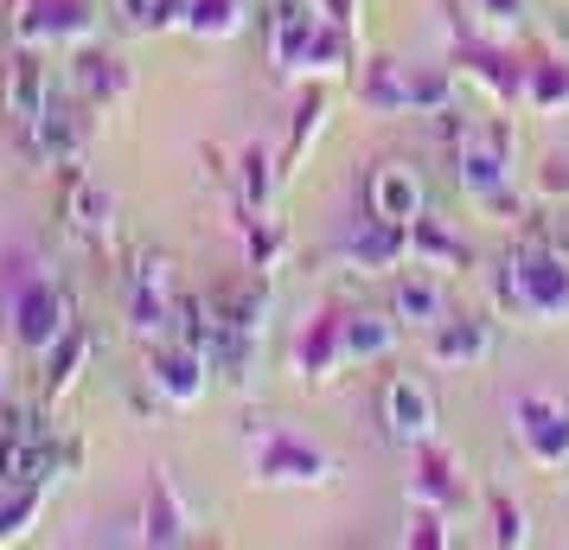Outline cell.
<instances>
[{
  "instance_id": "obj_15",
  "label": "cell",
  "mask_w": 569,
  "mask_h": 550,
  "mask_svg": "<svg viewBox=\"0 0 569 550\" xmlns=\"http://www.w3.org/2000/svg\"><path fill=\"white\" fill-rule=\"evenodd\" d=\"M109 211H116V206H109L103 186L78 180V173L64 180V231L78 237V243H109V224H116Z\"/></svg>"
},
{
  "instance_id": "obj_33",
  "label": "cell",
  "mask_w": 569,
  "mask_h": 550,
  "mask_svg": "<svg viewBox=\"0 0 569 550\" xmlns=\"http://www.w3.org/2000/svg\"><path fill=\"white\" fill-rule=\"evenodd\" d=\"M499 544H525V512L499 499Z\"/></svg>"
},
{
  "instance_id": "obj_26",
  "label": "cell",
  "mask_w": 569,
  "mask_h": 550,
  "mask_svg": "<svg viewBox=\"0 0 569 550\" xmlns=\"http://www.w3.org/2000/svg\"><path fill=\"white\" fill-rule=\"evenodd\" d=\"M525 97H531V109H563L569 103V64H531V78H525Z\"/></svg>"
},
{
  "instance_id": "obj_2",
  "label": "cell",
  "mask_w": 569,
  "mask_h": 550,
  "mask_svg": "<svg viewBox=\"0 0 569 550\" xmlns=\"http://www.w3.org/2000/svg\"><path fill=\"white\" fill-rule=\"evenodd\" d=\"M499 301L518 320H569V262L550 250H512L499 276Z\"/></svg>"
},
{
  "instance_id": "obj_17",
  "label": "cell",
  "mask_w": 569,
  "mask_h": 550,
  "mask_svg": "<svg viewBox=\"0 0 569 550\" xmlns=\"http://www.w3.org/2000/svg\"><path fill=\"white\" fill-rule=\"evenodd\" d=\"M403 250H410V224H390V218H365V231H352L346 243V257L359 269H390L403 262Z\"/></svg>"
},
{
  "instance_id": "obj_7",
  "label": "cell",
  "mask_w": 569,
  "mask_h": 550,
  "mask_svg": "<svg viewBox=\"0 0 569 550\" xmlns=\"http://www.w3.org/2000/svg\"><path fill=\"white\" fill-rule=\"evenodd\" d=\"M512 422H518V442L538 468H563L569 461V410L543 403V397H518L512 403Z\"/></svg>"
},
{
  "instance_id": "obj_10",
  "label": "cell",
  "mask_w": 569,
  "mask_h": 550,
  "mask_svg": "<svg viewBox=\"0 0 569 550\" xmlns=\"http://www.w3.org/2000/svg\"><path fill=\"white\" fill-rule=\"evenodd\" d=\"M206 384H211V359L199 346H186V340L154 346V391L167 397V403H199Z\"/></svg>"
},
{
  "instance_id": "obj_35",
  "label": "cell",
  "mask_w": 569,
  "mask_h": 550,
  "mask_svg": "<svg viewBox=\"0 0 569 550\" xmlns=\"http://www.w3.org/2000/svg\"><path fill=\"white\" fill-rule=\"evenodd\" d=\"M550 186H569V173H550Z\"/></svg>"
},
{
  "instance_id": "obj_23",
  "label": "cell",
  "mask_w": 569,
  "mask_h": 550,
  "mask_svg": "<svg viewBox=\"0 0 569 550\" xmlns=\"http://www.w3.org/2000/svg\"><path fill=\"white\" fill-rule=\"evenodd\" d=\"M410 493L422 499V506H436V512H448V506H461V480H455V468H448V461H436V454H429V461L416 468Z\"/></svg>"
},
{
  "instance_id": "obj_21",
  "label": "cell",
  "mask_w": 569,
  "mask_h": 550,
  "mask_svg": "<svg viewBox=\"0 0 569 550\" xmlns=\"http://www.w3.org/2000/svg\"><path fill=\"white\" fill-rule=\"evenodd\" d=\"M397 320H410V327H441V320H448V294H441V282H429V276H403V282H397Z\"/></svg>"
},
{
  "instance_id": "obj_31",
  "label": "cell",
  "mask_w": 569,
  "mask_h": 550,
  "mask_svg": "<svg viewBox=\"0 0 569 550\" xmlns=\"http://www.w3.org/2000/svg\"><path fill=\"white\" fill-rule=\"evenodd\" d=\"M473 71H480V78H487V90H492V97H506V103L525 90V83H518V71H506V64H499V58H487V52H473Z\"/></svg>"
},
{
  "instance_id": "obj_19",
  "label": "cell",
  "mask_w": 569,
  "mask_h": 550,
  "mask_svg": "<svg viewBox=\"0 0 569 550\" xmlns=\"http://www.w3.org/2000/svg\"><path fill=\"white\" fill-rule=\"evenodd\" d=\"M390 346H397V320H385V314H346V333H339V352H346V366L385 359Z\"/></svg>"
},
{
  "instance_id": "obj_18",
  "label": "cell",
  "mask_w": 569,
  "mask_h": 550,
  "mask_svg": "<svg viewBox=\"0 0 569 550\" xmlns=\"http://www.w3.org/2000/svg\"><path fill=\"white\" fill-rule=\"evenodd\" d=\"M339 333H346V314H313L301 346H295V366L301 378H327L333 366H346V352H339Z\"/></svg>"
},
{
  "instance_id": "obj_25",
  "label": "cell",
  "mask_w": 569,
  "mask_h": 550,
  "mask_svg": "<svg viewBox=\"0 0 569 550\" xmlns=\"http://www.w3.org/2000/svg\"><path fill=\"white\" fill-rule=\"evenodd\" d=\"M39 506H46V487H7V499H0V544L27 538V524L39 519Z\"/></svg>"
},
{
  "instance_id": "obj_5",
  "label": "cell",
  "mask_w": 569,
  "mask_h": 550,
  "mask_svg": "<svg viewBox=\"0 0 569 550\" xmlns=\"http://www.w3.org/2000/svg\"><path fill=\"white\" fill-rule=\"evenodd\" d=\"M0 109H7V129L20 134V148H27L39 116L52 109V78H46V52L39 46H13L7 71H0Z\"/></svg>"
},
{
  "instance_id": "obj_4",
  "label": "cell",
  "mask_w": 569,
  "mask_h": 550,
  "mask_svg": "<svg viewBox=\"0 0 569 550\" xmlns=\"http://www.w3.org/2000/svg\"><path fill=\"white\" fill-rule=\"evenodd\" d=\"M173 308H180V289H173V262L148 250V257L129 262V327L148 346L173 340Z\"/></svg>"
},
{
  "instance_id": "obj_13",
  "label": "cell",
  "mask_w": 569,
  "mask_h": 550,
  "mask_svg": "<svg viewBox=\"0 0 569 550\" xmlns=\"http://www.w3.org/2000/svg\"><path fill=\"white\" fill-rule=\"evenodd\" d=\"M27 154L32 160H52V167H78V154H83V116L71 103H52L46 116H39Z\"/></svg>"
},
{
  "instance_id": "obj_28",
  "label": "cell",
  "mask_w": 569,
  "mask_h": 550,
  "mask_svg": "<svg viewBox=\"0 0 569 550\" xmlns=\"http://www.w3.org/2000/svg\"><path fill=\"white\" fill-rule=\"evenodd\" d=\"M365 103L397 116V109H403V71H397V64H371V71H365Z\"/></svg>"
},
{
  "instance_id": "obj_12",
  "label": "cell",
  "mask_w": 569,
  "mask_h": 550,
  "mask_svg": "<svg viewBox=\"0 0 569 550\" xmlns=\"http://www.w3.org/2000/svg\"><path fill=\"white\" fill-rule=\"evenodd\" d=\"M371 218H390V224H416L422 218V180H416V167L385 160L371 173Z\"/></svg>"
},
{
  "instance_id": "obj_20",
  "label": "cell",
  "mask_w": 569,
  "mask_h": 550,
  "mask_svg": "<svg viewBox=\"0 0 569 550\" xmlns=\"http://www.w3.org/2000/svg\"><path fill=\"white\" fill-rule=\"evenodd\" d=\"M243 20H250L243 0H186V13H180V27L199 32V39H237Z\"/></svg>"
},
{
  "instance_id": "obj_16",
  "label": "cell",
  "mask_w": 569,
  "mask_h": 550,
  "mask_svg": "<svg viewBox=\"0 0 569 550\" xmlns=\"http://www.w3.org/2000/svg\"><path fill=\"white\" fill-rule=\"evenodd\" d=\"M71 83H78V97L90 109L116 103L122 90H129V71H122V58L97 52V46H78V58H71Z\"/></svg>"
},
{
  "instance_id": "obj_29",
  "label": "cell",
  "mask_w": 569,
  "mask_h": 550,
  "mask_svg": "<svg viewBox=\"0 0 569 550\" xmlns=\"http://www.w3.org/2000/svg\"><path fill=\"white\" fill-rule=\"evenodd\" d=\"M320 116H327V103H320V97H308V103H301V122H295V141H288V173H295V167H301V154H308V141H313V129H320Z\"/></svg>"
},
{
  "instance_id": "obj_27",
  "label": "cell",
  "mask_w": 569,
  "mask_h": 550,
  "mask_svg": "<svg viewBox=\"0 0 569 550\" xmlns=\"http://www.w3.org/2000/svg\"><path fill=\"white\" fill-rule=\"evenodd\" d=\"M410 257H429V262H461L467 250H461V243H455L448 231H441L436 218H416V224H410Z\"/></svg>"
},
{
  "instance_id": "obj_30",
  "label": "cell",
  "mask_w": 569,
  "mask_h": 550,
  "mask_svg": "<svg viewBox=\"0 0 569 550\" xmlns=\"http://www.w3.org/2000/svg\"><path fill=\"white\" fill-rule=\"evenodd\" d=\"M243 199H250V206H269V154H262V148H243Z\"/></svg>"
},
{
  "instance_id": "obj_11",
  "label": "cell",
  "mask_w": 569,
  "mask_h": 550,
  "mask_svg": "<svg viewBox=\"0 0 569 550\" xmlns=\"http://www.w3.org/2000/svg\"><path fill=\"white\" fill-rule=\"evenodd\" d=\"M385 422H390L397 442H429V436H436V397H429V384L390 378L385 384Z\"/></svg>"
},
{
  "instance_id": "obj_22",
  "label": "cell",
  "mask_w": 569,
  "mask_h": 550,
  "mask_svg": "<svg viewBox=\"0 0 569 550\" xmlns=\"http://www.w3.org/2000/svg\"><path fill=\"white\" fill-rule=\"evenodd\" d=\"M487 352V327L480 320H441L436 327V359L441 366H473Z\"/></svg>"
},
{
  "instance_id": "obj_9",
  "label": "cell",
  "mask_w": 569,
  "mask_h": 550,
  "mask_svg": "<svg viewBox=\"0 0 569 550\" xmlns=\"http://www.w3.org/2000/svg\"><path fill=\"white\" fill-rule=\"evenodd\" d=\"M257 480H276V487H320L333 480V461L320 448L295 442V436H262L257 442Z\"/></svg>"
},
{
  "instance_id": "obj_32",
  "label": "cell",
  "mask_w": 569,
  "mask_h": 550,
  "mask_svg": "<svg viewBox=\"0 0 569 550\" xmlns=\"http://www.w3.org/2000/svg\"><path fill=\"white\" fill-rule=\"evenodd\" d=\"M480 13H487L499 32H518V27H525V0H480Z\"/></svg>"
},
{
  "instance_id": "obj_34",
  "label": "cell",
  "mask_w": 569,
  "mask_h": 550,
  "mask_svg": "<svg viewBox=\"0 0 569 550\" xmlns=\"http://www.w3.org/2000/svg\"><path fill=\"white\" fill-rule=\"evenodd\" d=\"M0 403H7V359H0Z\"/></svg>"
},
{
  "instance_id": "obj_3",
  "label": "cell",
  "mask_w": 569,
  "mask_h": 550,
  "mask_svg": "<svg viewBox=\"0 0 569 550\" xmlns=\"http://www.w3.org/2000/svg\"><path fill=\"white\" fill-rule=\"evenodd\" d=\"M90 27H97L90 0H7V39L13 46H39V52L83 46Z\"/></svg>"
},
{
  "instance_id": "obj_14",
  "label": "cell",
  "mask_w": 569,
  "mask_h": 550,
  "mask_svg": "<svg viewBox=\"0 0 569 550\" xmlns=\"http://www.w3.org/2000/svg\"><path fill=\"white\" fill-rule=\"evenodd\" d=\"M141 538H148V544H186V538H192V512L180 506L167 468H154V480H148V519H141Z\"/></svg>"
},
{
  "instance_id": "obj_8",
  "label": "cell",
  "mask_w": 569,
  "mask_h": 550,
  "mask_svg": "<svg viewBox=\"0 0 569 550\" xmlns=\"http://www.w3.org/2000/svg\"><path fill=\"white\" fill-rule=\"evenodd\" d=\"M58 473H64V448L52 442V429L0 436V487H52Z\"/></svg>"
},
{
  "instance_id": "obj_6",
  "label": "cell",
  "mask_w": 569,
  "mask_h": 550,
  "mask_svg": "<svg viewBox=\"0 0 569 550\" xmlns=\"http://www.w3.org/2000/svg\"><path fill=\"white\" fill-rule=\"evenodd\" d=\"M455 173H461V186L473 192V199L506 206V180H512V129H506V122H487V129L461 134Z\"/></svg>"
},
{
  "instance_id": "obj_1",
  "label": "cell",
  "mask_w": 569,
  "mask_h": 550,
  "mask_svg": "<svg viewBox=\"0 0 569 550\" xmlns=\"http://www.w3.org/2000/svg\"><path fill=\"white\" fill-rule=\"evenodd\" d=\"M7 327H13V340L27 346V352H52L64 333H71V294L58 289L46 269H20L13 282H7Z\"/></svg>"
},
{
  "instance_id": "obj_24",
  "label": "cell",
  "mask_w": 569,
  "mask_h": 550,
  "mask_svg": "<svg viewBox=\"0 0 569 550\" xmlns=\"http://www.w3.org/2000/svg\"><path fill=\"white\" fill-rule=\"evenodd\" d=\"M83 352H90V340H83V327L71 320V333H64V340H58L52 352H46V359H52V378H46V391H52V403H58L64 391H71V384H78Z\"/></svg>"
}]
</instances>
